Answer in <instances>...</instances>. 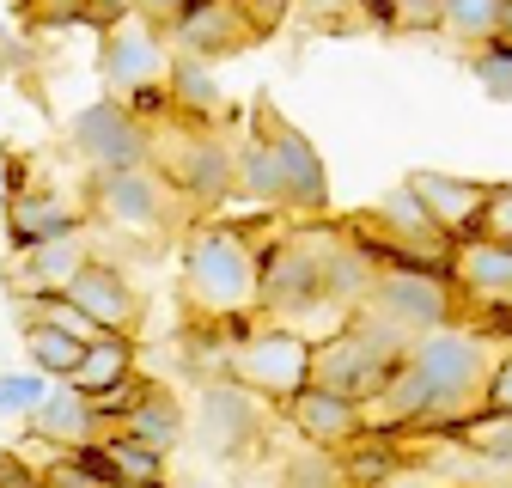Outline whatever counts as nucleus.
Masks as SVG:
<instances>
[{
    "label": "nucleus",
    "instance_id": "2",
    "mask_svg": "<svg viewBox=\"0 0 512 488\" xmlns=\"http://www.w3.org/2000/svg\"><path fill=\"white\" fill-rule=\"evenodd\" d=\"M263 251L244 226L208 220L183 238L177 263V293L189 305V318L202 324H238L250 312H263Z\"/></svg>",
    "mask_w": 512,
    "mask_h": 488
},
{
    "label": "nucleus",
    "instance_id": "19",
    "mask_svg": "<svg viewBox=\"0 0 512 488\" xmlns=\"http://www.w3.org/2000/svg\"><path fill=\"white\" fill-rule=\"evenodd\" d=\"M61 232H80V208L61 202L49 190H25L7 202V238L19 244V251H37V244L61 238Z\"/></svg>",
    "mask_w": 512,
    "mask_h": 488
},
{
    "label": "nucleus",
    "instance_id": "34",
    "mask_svg": "<svg viewBox=\"0 0 512 488\" xmlns=\"http://www.w3.org/2000/svg\"><path fill=\"white\" fill-rule=\"evenodd\" d=\"M196 7H202V0H141L135 13H147V19H153L159 31H171V25H177L183 13H196Z\"/></svg>",
    "mask_w": 512,
    "mask_h": 488
},
{
    "label": "nucleus",
    "instance_id": "13",
    "mask_svg": "<svg viewBox=\"0 0 512 488\" xmlns=\"http://www.w3.org/2000/svg\"><path fill=\"white\" fill-rule=\"evenodd\" d=\"M409 190L421 196L427 220L452 238V244L476 238L482 220H488V202H494V183H476V177H458V171H415Z\"/></svg>",
    "mask_w": 512,
    "mask_h": 488
},
{
    "label": "nucleus",
    "instance_id": "20",
    "mask_svg": "<svg viewBox=\"0 0 512 488\" xmlns=\"http://www.w3.org/2000/svg\"><path fill=\"white\" fill-rule=\"evenodd\" d=\"M506 7L512 0H439V37H452L476 55L506 37Z\"/></svg>",
    "mask_w": 512,
    "mask_h": 488
},
{
    "label": "nucleus",
    "instance_id": "15",
    "mask_svg": "<svg viewBox=\"0 0 512 488\" xmlns=\"http://www.w3.org/2000/svg\"><path fill=\"white\" fill-rule=\"evenodd\" d=\"M287 409V421L299 427V434L311 440V446H348V440H360L366 434V403L360 397H342V391H330V385H305L293 403H281Z\"/></svg>",
    "mask_w": 512,
    "mask_h": 488
},
{
    "label": "nucleus",
    "instance_id": "14",
    "mask_svg": "<svg viewBox=\"0 0 512 488\" xmlns=\"http://www.w3.org/2000/svg\"><path fill=\"white\" fill-rule=\"evenodd\" d=\"M31 440H43V446H61V452H92L104 434H110V421H104V409L86 397V391H74V385H55L31 415Z\"/></svg>",
    "mask_w": 512,
    "mask_h": 488
},
{
    "label": "nucleus",
    "instance_id": "25",
    "mask_svg": "<svg viewBox=\"0 0 512 488\" xmlns=\"http://www.w3.org/2000/svg\"><path fill=\"white\" fill-rule=\"evenodd\" d=\"M80 360H86V342H80V336L55 330V324H43V318H31V324H25V366H37L43 379L68 385V379L80 373Z\"/></svg>",
    "mask_w": 512,
    "mask_h": 488
},
{
    "label": "nucleus",
    "instance_id": "22",
    "mask_svg": "<svg viewBox=\"0 0 512 488\" xmlns=\"http://www.w3.org/2000/svg\"><path fill=\"white\" fill-rule=\"evenodd\" d=\"M128 379H135V342H128V336H104V342H92L86 348V360H80V373L68 379L74 391H86L92 403L98 397H110L116 385H128Z\"/></svg>",
    "mask_w": 512,
    "mask_h": 488
},
{
    "label": "nucleus",
    "instance_id": "8",
    "mask_svg": "<svg viewBox=\"0 0 512 488\" xmlns=\"http://www.w3.org/2000/svg\"><path fill=\"white\" fill-rule=\"evenodd\" d=\"M183 190L159 171V165H135V171H104L92 177V208L104 226L116 232H141V238H165L183 220Z\"/></svg>",
    "mask_w": 512,
    "mask_h": 488
},
{
    "label": "nucleus",
    "instance_id": "11",
    "mask_svg": "<svg viewBox=\"0 0 512 488\" xmlns=\"http://www.w3.org/2000/svg\"><path fill=\"white\" fill-rule=\"evenodd\" d=\"M269 397L244 391L238 379H214L202 385V446L214 458H244L269 440Z\"/></svg>",
    "mask_w": 512,
    "mask_h": 488
},
{
    "label": "nucleus",
    "instance_id": "33",
    "mask_svg": "<svg viewBox=\"0 0 512 488\" xmlns=\"http://www.w3.org/2000/svg\"><path fill=\"white\" fill-rule=\"evenodd\" d=\"M31 19H43V25H74V19H92V0H31Z\"/></svg>",
    "mask_w": 512,
    "mask_h": 488
},
{
    "label": "nucleus",
    "instance_id": "31",
    "mask_svg": "<svg viewBox=\"0 0 512 488\" xmlns=\"http://www.w3.org/2000/svg\"><path fill=\"white\" fill-rule=\"evenodd\" d=\"M384 25L397 37L403 31H439V0H391V7H384Z\"/></svg>",
    "mask_w": 512,
    "mask_h": 488
},
{
    "label": "nucleus",
    "instance_id": "32",
    "mask_svg": "<svg viewBox=\"0 0 512 488\" xmlns=\"http://www.w3.org/2000/svg\"><path fill=\"white\" fill-rule=\"evenodd\" d=\"M482 238H500V244H512V183H494V202H488Z\"/></svg>",
    "mask_w": 512,
    "mask_h": 488
},
{
    "label": "nucleus",
    "instance_id": "9",
    "mask_svg": "<svg viewBox=\"0 0 512 488\" xmlns=\"http://www.w3.org/2000/svg\"><path fill=\"white\" fill-rule=\"evenodd\" d=\"M189 202H214L238 190V147H226L220 135H208L202 122H177L159 129V159H153Z\"/></svg>",
    "mask_w": 512,
    "mask_h": 488
},
{
    "label": "nucleus",
    "instance_id": "1",
    "mask_svg": "<svg viewBox=\"0 0 512 488\" xmlns=\"http://www.w3.org/2000/svg\"><path fill=\"white\" fill-rule=\"evenodd\" d=\"M494 348L482 330H439L409 348L397 379L366 403L372 427H470L488 409V379H494Z\"/></svg>",
    "mask_w": 512,
    "mask_h": 488
},
{
    "label": "nucleus",
    "instance_id": "17",
    "mask_svg": "<svg viewBox=\"0 0 512 488\" xmlns=\"http://www.w3.org/2000/svg\"><path fill=\"white\" fill-rule=\"evenodd\" d=\"M452 287L464 299H494V305H512V244L500 238H464L452 244Z\"/></svg>",
    "mask_w": 512,
    "mask_h": 488
},
{
    "label": "nucleus",
    "instance_id": "36",
    "mask_svg": "<svg viewBox=\"0 0 512 488\" xmlns=\"http://www.w3.org/2000/svg\"><path fill=\"white\" fill-rule=\"evenodd\" d=\"M25 61H31V49H25L19 37H7V31H0V80H7V74H19Z\"/></svg>",
    "mask_w": 512,
    "mask_h": 488
},
{
    "label": "nucleus",
    "instance_id": "21",
    "mask_svg": "<svg viewBox=\"0 0 512 488\" xmlns=\"http://www.w3.org/2000/svg\"><path fill=\"white\" fill-rule=\"evenodd\" d=\"M116 427H122V434H135L141 446H153V452H177L189 421H183V403H177V397H165V391H153V385H147V397L128 409Z\"/></svg>",
    "mask_w": 512,
    "mask_h": 488
},
{
    "label": "nucleus",
    "instance_id": "6",
    "mask_svg": "<svg viewBox=\"0 0 512 488\" xmlns=\"http://www.w3.org/2000/svg\"><path fill=\"white\" fill-rule=\"evenodd\" d=\"M317 305H330V269H324V232L299 226L263 251V312L269 324H305Z\"/></svg>",
    "mask_w": 512,
    "mask_h": 488
},
{
    "label": "nucleus",
    "instance_id": "4",
    "mask_svg": "<svg viewBox=\"0 0 512 488\" xmlns=\"http://www.w3.org/2000/svg\"><path fill=\"white\" fill-rule=\"evenodd\" d=\"M226 379H238L244 391L269 397V403H293L311 379H317V342L287 330V324H263V330H244L226 348Z\"/></svg>",
    "mask_w": 512,
    "mask_h": 488
},
{
    "label": "nucleus",
    "instance_id": "37",
    "mask_svg": "<svg viewBox=\"0 0 512 488\" xmlns=\"http://www.w3.org/2000/svg\"><path fill=\"white\" fill-rule=\"evenodd\" d=\"M135 7H141V0H92V19L98 25H116V19H128Z\"/></svg>",
    "mask_w": 512,
    "mask_h": 488
},
{
    "label": "nucleus",
    "instance_id": "18",
    "mask_svg": "<svg viewBox=\"0 0 512 488\" xmlns=\"http://www.w3.org/2000/svg\"><path fill=\"white\" fill-rule=\"evenodd\" d=\"M86 263H92L86 232H61V238L37 244V251H25L19 281H25V293H31V299H43V293H68V287L80 281V269H86Z\"/></svg>",
    "mask_w": 512,
    "mask_h": 488
},
{
    "label": "nucleus",
    "instance_id": "26",
    "mask_svg": "<svg viewBox=\"0 0 512 488\" xmlns=\"http://www.w3.org/2000/svg\"><path fill=\"white\" fill-rule=\"evenodd\" d=\"M238 196H250L256 208H287L281 202V171H275V153L256 129L250 141H238Z\"/></svg>",
    "mask_w": 512,
    "mask_h": 488
},
{
    "label": "nucleus",
    "instance_id": "16",
    "mask_svg": "<svg viewBox=\"0 0 512 488\" xmlns=\"http://www.w3.org/2000/svg\"><path fill=\"white\" fill-rule=\"evenodd\" d=\"M68 299L80 305V312H86L104 336H135V324H141L135 287H128V275H122L116 263H104V257H92V263L80 269V281L68 287Z\"/></svg>",
    "mask_w": 512,
    "mask_h": 488
},
{
    "label": "nucleus",
    "instance_id": "12",
    "mask_svg": "<svg viewBox=\"0 0 512 488\" xmlns=\"http://www.w3.org/2000/svg\"><path fill=\"white\" fill-rule=\"evenodd\" d=\"M165 37H171V55H183V61H226L244 43H256L263 31H256V13L244 0H202V7L183 13Z\"/></svg>",
    "mask_w": 512,
    "mask_h": 488
},
{
    "label": "nucleus",
    "instance_id": "39",
    "mask_svg": "<svg viewBox=\"0 0 512 488\" xmlns=\"http://www.w3.org/2000/svg\"><path fill=\"white\" fill-rule=\"evenodd\" d=\"M384 7H391V0H384Z\"/></svg>",
    "mask_w": 512,
    "mask_h": 488
},
{
    "label": "nucleus",
    "instance_id": "5",
    "mask_svg": "<svg viewBox=\"0 0 512 488\" xmlns=\"http://www.w3.org/2000/svg\"><path fill=\"white\" fill-rule=\"evenodd\" d=\"M68 147L80 165H92V177L104 171H135V165H153L159 159V129L122 98H98V104H80L68 116Z\"/></svg>",
    "mask_w": 512,
    "mask_h": 488
},
{
    "label": "nucleus",
    "instance_id": "10",
    "mask_svg": "<svg viewBox=\"0 0 512 488\" xmlns=\"http://www.w3.org/2000/svg\"><path fill=\"white\" fill-rule=\"evenodd\" d=\"M256 129H263V141H269V153H275L281 202H287L293 214H324V202H330V171H324V159H317V147L293 129L281 110H269V104L256 110Z\"/></svg>",
    "mask_w": 512,
    "mask_h": 488
},
{
    "label": "nucleus",
    "instance_id": "28",
    "mask_svg": "<svg viewBox=\"0 0 512 488\" xmlns=\"http://www.w3.org/2000/svg\"><path fill=\"white\" fill-rule=\"evenodd\" d=\"M458 440L470 458H488V464H512V415L500 409H482L470 427H458Z\"/></svg>",
    "mask_w": 512,
    "mask_h": 488
},
{
    "label": "nucleus",
    "instance_id": "30",
    "mask_svg": "<svg viewBox=\"0 0 512 488\" xmlns=\"http://www.w3.org/2000/svg\"><path fill=\"white\" fill-rule=\"evenodd\" d=\"M55 391V379H43L37 366H19V373H0V415H31L43 397Z\"/></svg>",
    "mask_w": 512,
    "mask_h": 488
},
{
    "label": "nucleus",
    "instance_id": "38",
    "mask_svg": "<svg viewBox=\"0 0 512 488\" xmlns=\"http://www.w3.org/2000/svg\"><path fill=\"white\" fill-rule=\"evenodd\" d=\"M500 43H512V7H506V37H500Z\"/></svg>",
    "mask_w": 512,
    "mask_h": 488
},
{
    "label": "nucleus",
    "instance_id": "23",
    "mask_svg": "<svg viewBox=\"0 0 512 488\" xmlns=\"http://www.w3.org/2000/svg\"><path fill=\"white\" fill-rule=\"evenodd\" d=\"M220 104H226V92H220V80H214V61H183L177 55V68H171V110L183 116V122H208L220 116Z\"/></svg>",
    "mask_w": 512,
    "mask_h": 488
},
{
    "label": "nucleus",
    "instance_id": "3",
    "mask_svg": "<svg viewBox=\"0 0 512 488\" xmlns=\"http://www.w3.org/2000/svg\"><path fill=\"white\" fill-rule=\"evenodd\" d=\"M98 68H104V86L110 98L135 104L147 122L171 110V37L147 19V13H128L116 25H104V49H98Z\"/></svg>",
    "mask_w": 512,
    "mask_h": 488
},
{
    "label": "nucleus",
    "instance_id": "35",
    "mask_svg": "<svg viewBox=\"0 0 512 488\" xmlns=\"http://www.w3.org/2000/svg\"><path fill=\"white\" fill-rule=\"evenodd\" d=\"M488 409L512 415V354H500V366H494V379H488Z\"/></svg>",
    "mask_w": 512,
    "mask_h": 488
},
{
    "label": "nucleus",
    "instance_id": "7",
    "mask_svg": "<svg viewBox=\"0 0 512 488\" xmlns=\"http://www.w3.org/2000/svg\"><path fill=\"white\" fill-rule=\"evenodd\" d=\"M452 269H427V263H384L378 287L360 312L384 318L403 342H427L439 330H452Z\"/></svg>",
    "mask_w": 512,
    "mask_h": 488
},
{
    "label": "nucleus",
    "instance_id": "27",
    "mask_svg": "<svg viewBox=\"0 0 512 488\" xmlns=\"http://www.w3.org/2000/svg\"><path fill=\"white\" fill-rule=\"evenodd\" d=\"M281 488H354V470H348L330 446H311V452H293V458H287Z\"/></svg>",
    "mask_w": 512,
    "mask_h": 488
},
{
    "label": "nucleus",
    "instance_id": "24",
    "mask_svg": "<svg viewBox=\"0 0 512 488\" xmlns=\"http://www.w3.org/2000/svg\"><path fill=\"white\" fill-rule=\"evenodd\" d=\"M98 458L110 464V476L122 488H165V452L141 446L135 434H122V427H110V434L98 440Z\"/></svg>",
    "mask_w": 512,
    "mask_h": 488
},
{
    "label": "nucleus",
    "instance_id": "29",
    "mask_svg": "<svg viewBox=\"0 0 512 488\" xmlns=\"http://www.w3.org/2000/svg\"><path fill=\"white\" fill-rule=\"evenodd\" d=\"M470 74L494 104H512V43H488L470 55Z\"/></svg>",
    "mask_w": 512,
    "mask_h": 488
}]
</instances>
